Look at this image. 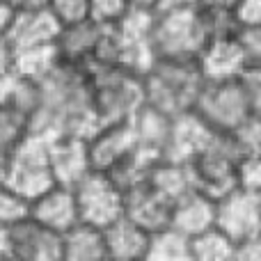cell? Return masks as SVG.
I'll list each match as a JSON object with an SVG mask.
<instances>
[{
	"mask_svg": "<svg viewBox=\"0 0 261 261\" xmlns=\"http://www.w3.org/2000/svg\"><path fill=\"white\" fill-rule=\"evenodd\" d=\"M92 106L101 124L130 122L135 113L147 103L144 81L140 73L119 64H87Z\"/></svg>",
	"mask_w": 261,
	"mask_h": 261,
	"instance_id": "cell-1",
	"label": "cell"
},
{
	"mask_svg": "<svg viewBox=\"0 0 261 261\" xmlns=\"http://www.w3.org/2000/svg\"><path fill=\"white\" fill-rule=\"evenodd\" d=\"M144 99L149 106L174 117L179 113L193 110L204 78L195 60L158 58L153 67L142 76Z\"/></svg>",
	"mask_w": 261,
	"mask_h": 261,
	"instance_id": "cell-2",
	"label": "cell"
},
{
	"mask_svg": "<svg viewBox=\"0 0 261 261\" xmlns=\"http://www.w3.org/2000/svg\"><path fill=\"white\" fill-rule=\"evenodd\" d=\"M206 39L208 35L197 5L158 7L153 12L151 44L156 58L195 60Z\"/></svg>",
	"mask_w": 261,
	"mask_h": 261,
	"instance_id": "cell-3",
	"label": "cell"
},
{
	"mask_svg": "<svg viewBox=\"0 0 261 261\" xmlns=\"http://www.w3.org/2000/svg\"><path fill=\"white\" fill-rule=\"evenodd\" d=\"M50 140L53 135L32 128L9 151L5 184L30 202L50 186H55V176L50 170Z\"/></svg>",
	"mask_w": 261,
	"mask_h": 261,
	"instance_id": "cell-4",
	"label": "cell"
},
{
	"mask_svg": "<svg viewBox=\"0 0 261 261\" xmlns=\"http://www.w3.org/2000/svg\"><path fill=\"white\" fill-rule=\"evenodd\" d=\"M71 188L83 222H90L103 229L124 216V188L115 181L110 172L90 170Z\"/></svg>",
	"mask_w": 261,
	"mask_h": 261,
	"instance_id": "cell-5",
	"label": "cell"
},
{
	"mask_svg": "<svg viewBox=\"0 0 261 261\" xmlns=\"http://www.w3.org/2000/svg\"><path fill=\"white\" fill-rule=\"evenodd\" d=\"M241 153L227 133H220L216 142L188 163L193 188L206 193L208 197L220 199L236 188V163Z\"/></svg>",
	"mask_w": 261,
	"mask_h": 261,
	"instance_id": "cell-6",
	"label": "cell"
},
{
	"mask_svg": "<svg viewBox=\"0 0 261 261\" xmlns=\"http://www.w3.org/2000/svg\"><path fill=\"white\" fill-rule=\"evenodd\" d=\"M193 110L220 133H229L248 115L254 113L239 78L236 81H204Z\"/></svg>",
	"mask_w": 261,
	"mask_h": 261,
	"instance_id": "cell-7",
	"label": "cell"
},
{
	"mask_svg": "<svg viewBox=\"0 0 261 261\" xmlns=\"http://www.w3.org/2000/svg\"><path fill=\"white\" fill-rule=\"evenodd\" d=\"M220 130H216L204 117H199L195 110H186L172 117L170 135L165 144V156L181 163H190L197 153L208 149Z\"/></svg>",
	"mask_w": 261,
	"mask_h": 261,
	"instance_id": "cell-8",
	"label": "cell"
},
{
	"mask_svg": "<svg viewBox=\"0 0 261 261\" xmlns=\"http://www.w3.org/2000/svg\"><path fill=\"white\" fill-rule=\"evenodd\" d=\"M9 248L18 261H62V234L28 216L9 227Z\"/></svg>",
	"mask_w": 261,
	"mask_h": 261,
	"instance_id": "cell-9",
	"label": "cell"
},
{
	"mask_svg": "<svg viewBox=\"0 0 261 261\" xmlns=\"http://www.w3.org/2000/svg\"><path fill=\"white\" fill-rule=\"evenodd\" d=\"M216 227L239 243L261 227V197L241 188L216 199Z\"/></svg>",
	"mask_w": 261,
	"mask_h": 261,
	"instance_id": "cell-10",
	"label": "cell"
},
{
	"mask_svg": "<svg viewBox=\"0 0 261 261\" xmlns=\"http://www.w3.org/2000/svg\"><path fill=\"white\" fill-rule=\"evenodd\" d=\"M204 81H236L243 73L248 58L241 48L236 35L211 37L195 58Z\"/></svg>",
	"mask_w": 261,
	"mask_h": 261,
	"instance_id": "cell-11",
	"label": "cell"
},
{
	"mask_svg": "<svg viewBox=\"0 0 261 261\" xmlns=\"http://www.w3.org/2000/svg\"><path fill=\"white\" fill-rule=\"evenodd\" d=\"M135 147H138V138H135V130L130 122L101 124L87 138L92 167L94 170H103V172H110Z\"/></svg>",
	"mask_w": 261,
	"mask_h": 261,
	"instance_id": "cell-12",
	"label": "cell"
},
{
	"mask_svg": "<svg viewBox=\"0 0 261 261\" xmlns=\"http://www.w3.org/2000/svg\"><path fill=\"white\" fill-rule=\"evenodd\" d=\"M50 170H53L55 184L76 186L92 167L87 140L78 135L60 133L50 140Z\"/></svg>",
	"mask_w": 261,
	"mask_h": 261,
	"instance_id": "cell-13",
	"label": "cell"
},
{
	"mask_svg": "<svg viewBox=\"0 0 261 261\" xmlns=\"http://www.w3.org/2000/svg\"><path fill=\"white\" fill-rule=\"evenodd\" d=\"M30 216L37 222L46 225L48 229L64 234L69 227H73L81 216H78V204L71 186L55 184L41 195H37L30 202Z\"/></svg>",
	"mask_w": 261,
	"mask_h": 261,
	"instance_id": "cell-14",
	"label": "cell"
},
{
	"mask_svg": "<svg viewBox=\"0 0 261 261\" xmlns=\"http://www.w3.org/2000/svg\"><path fill=\"white\" fill-rule=\"evenodd\" d=\"M170 211L172 202L163 197L149 181L124 190V216L138 222L147 231L170 225Z\"/></svg>",
	"mask_w": 261,
	"mask_h": 261,
	"instance_id": "cell-15",
	"label": "cell"
},
{
	"mask_svg": "<svg viewBox=\"0 0 261 261\" xmlns=\"http://www.w3.org/2000/svg\"><path fill=\"white\" fill-rule=\"evenodd\" d=\"M170 225L188 239L211 229L216 225V199L197 188L186 190L181 197L172 202Z\"/></svg>",
	"mask_w": 261,
	"mask_h": 261,
	"instance_id": "cell-16",
	"label": "cell"
},
{
	"mask_svg": "<svg viewBox=\"0 0 261 261\" xmlns=\"http://www.w3.org/2000/svg\"><path fill=\"white\" fill-rule=\"evenodd\" d=\"M62 23L53 16L48 7L46 9H25V12H14V18L9 23V30L5 39L12 48L37 44H53L60 35Z\"/></svg>",
	"mask_w": 261,
	"mask_h": 261,
	"instance_id": "cell-17",
	"label": "cell"
},
{
	"mask_svg": "<svg viewBox=\"0 0 261 261\" xmlns=\"http://www.w3.org/2000/svg\"><path fill=\"white\" fill-rule=\"evenodd\" d=\"M99 37H101V23L92 21V18L62 25L58 39H55L60 60L69 64H78V67H87L94 60Z\"/></svg>",
	"mask_w": 261,
	"mask_h": 261,
	"instance_id": "cell-18",
	"label": "cell"
},
{
	"mask_svg": "<svg viewBox=\"0 0 261 261\" xmlns=\"http://www.w3.org/2000/svg\"><path fill=\"white\" fill-rule=\"evenodd\" d=\"M106 236V250H108V259L119 261H135V259H147L149 248V231L133 222L130 218L122 216L108 227H103Z\"/></svg>",
	"mask_w": 261,
	"mask_h": 261,
	"instance_id": "cell-19",
	"label": "cell"
},
{
	"mask_svg": "<svg viewBox=\"0 0 261 261\" xmlns=\"http://www.w3.org/2000/svg\"><path fill=\"white\" fill-rule=\"evenodd\" d=\"M108 259L103 229L78 220L62 234V261H103Z\"/></svg>",
	"mask_w": 261,
	"mask_h": 261,
	"instance_id": "cell-20",
	"label": "cell"
},
{
	"mask_svg": "<svg viewBox=\"0 0 261 261\" xmlns=\"http://www.w3.org/2000/svg\"><path fill=\"white\" fill-rule=\"evenodd\" d=\"M62 62L58 53V46L53 44H37V46H23L14 48L12 69L21 78L32 83H41L46 76L55 71V67Z\"/></svg>",
	"mask_w": 261,
	"mask_h": 261,
	"instance_id": "cell-21",
	"label": "cell"
},
{
	"mask_svg": "<svg viewBox=\"0 0 261 261\" xmlns=\"http://www.w3.org/2000/svg\"><path fill=\"white\" fill-rule=\"evenodd\" d=\"M149 184L170 202H174L176 197L193 188V179H190V167L188 163L174 161V158H158V163L149 172Z\"/></svg>",
	"mask_w": 261,
	"mask_h": 261,
	"instance_id": "cell-22",
	"label": "cell"
},
{
	"mask_svg": "<svg viewBox=\"0 0 261 261\" xmlns=\"http://www.w3.org/2000/svg\"><path fill=\"white\" fill-rule=\"evenodd\" d=\"M130 124H133L138 144L149 147V149H158V151L165 153L167 135H170V124H172L170 115H165L163 110L144 103L142 108L130 117Z\"/></svg>",
	"mask_w": 261,
	"mask_h": 261,
	"instance_id": "cell-23",
	"label": "cell"
},
{
	"mask_svg": "<svg viewBox=\"0 0 261 261\" xmlns=\"http://www.w3.org/2000/svg\"><path fill=\"white\" fill-rule=\"evenodd\" d=\"M147 261H193L190 239L172 225L149 231Z\"/></svg>",
	"mask_w": 261,
	"mask_h": 261,
	"instance_id": "cell-24",
	"label": "cell"
},
{
	"mask_svg": "<svg viewBox=\"0 0 261 261\" xmlns=\"http://www.w3.org/2000/svg\"><path fill=\"white\" fill-rule=\"evenodd\" d=\"M190 257L193 261H236V241L213 225L190 239Z\"/></svg>",
	"mask_w": 261,
	"mask_h": 261,
	"instance_id": "cell-25",
	"label": "cell"
},
{
	"mask_svg": "<svg viewBox=\"0 0 261 261\" xmlns=\"http://www.w3.org/2000/svg\"><path fill=\"white\" fill-rule=\"evenodd\" d=\"M32 130V113L18 106H0V151L9 153Z\"/></svg>",
	"mask_w": 261,
	"mask_h": 261,
	"instance_id": "cell-26",
	"label": "cell"
},
{
	"mask_svg": "<svg viewBox=\"0 0 261 261\" xmlns=\"http://www.w3.org/2000/svg\"><path fill=\"white\" fill-rule=\"evenodd\" d=\"M234 142L236 151L243 153H254L261 151V113H252L243 119L236 128H231L227 133Z\"/></svg>",
	"mask_w": 261,
	"mask_h": 261,
	"instance_id": "cell-27",
	"label": "cell"
},
{
	"mask_svg": "<svg viewBox=\"0 0 261 261\" xmlns=\"http://www.w3.org/2000/svg\"><path fill=\"white\" fill-rule=\"evenodd\" d=\"M28 216H30V199L9 188L7 184H0V225L9 229Z\"/></svg>",
	"mask_w": 261,
	"mask_h": 261,
	"instance_id": "cell-28",
	"label": "cell"
},
{
	"mask_svg": "<svg viewBox=\"0 0 261 261\" xmlns=\"http://www.w3.org/2000/svg\"><path fill=\"white\" fill-rule=\"evenodd\" d=\"M236 188L261 197V151L243 153L236 163Z\"/></svg>",
	"mask_w": 261,
	"mask_h": 261,
	"instance_id": "cell-29",
	"label": "cell"
},
{
	"mask_svg": "<svg viewBox=\"0 0 261 261\" xmlns=\"http://www.w3.org/2000/svg\"><path fill=\"white\" fill-rule=\"evenodd\" d=\"M48 9L62 25L90 18V0H48Z\"/></svg>",
	"mask_w": 261,
	"mask_h": 261,
	"instance_id": "cell-30",
	"label": "cell"
},
{
	"mask_svg": "<svg viewBox=\"0 0 261 261\" xmlns=\"http://www.w3.org/2000/svg\"><path fill=\"white\" fill-rule=\"evenodd\" d=\"M128 0H90V18L101 25H113L126 14Z\"/></svg>",
	"mask_w": 261,
	"mask_h": 261,
	"instance_id": "cell-31",
	"label": "cell"
},
{
	"mask_svg": "<svg viewBox=\"0 0 261 261\" xmlns=\"http://www.w3.org/2000/svg\"><path fill=\"white\" fill-rule=\"evenodd\" d=\"M239 83L248 96L254 113H261V62H248L243 73L239 76Z\"/></svg>",
	"mask_w": 261,
	"mask_h": 261,
	"instance_id": "cell-32",
	"label": "cell"
},
{
	"mask_svg": "<svg viewBox=\"0 0 261 261\" xmlns=\"http://www.w3.org/2000/svg\"><path fill=\"white\" fill-rule=\"evenodd\" d=\"M236 39L248 62H261V25H241Z\"/></svg>",
	"mask_w": 261,
	"mask_h": 261,
	"instance_id": "cell-33",
	"label": "cell"
},
{
	"mask_svg": "<svg viewBox=\"0 0 261 261\" xmlns=\"http://www.w3.org/2000/svg\"><path fill=\"white\" fill-rule=\"evenodd\" d=\"M236 261H261V227L236 243Z\"/></svg>",
	"mask_w": 261,
	"mask_h": 261,
	"instance_id": "cell-34",
	"label": "cell"
},
{
	"mask_svg": "<svg viewBox=\"0 0 261 261\" xmlns=\"http://www.w3.org/2000/svg\"><path fill=\"white\" fill-rule=\"evenodd\" d=\"M236 18L241 25H261V0H241Z\"/></svg>",
	"mask_w": 261,
	"mask_h": 261,
	"instance_id": "cell-35",
	"label": "cell"
},
{
	"mask_svg": "<svg viewBox=\"0 0 261 261\" xmlns=\"http://www.w3.org/2000/svg\"><path fill=\"white\" fill-rule=\"evenodd\" d=\"M241 0H197V7L202 9H227V12H236Z\"/></svg>",
	"mask_w": 261,
	"mask_h": 261,
	"instance_id": "cell-36",
	"label": "cell"
},
{
	"mask_svg": "<svg viewBox=\"0 0 261 261\" xmlns=\"http://www.w3.org/2000/svg\"><path fill=\"white\" fill-rule=\"evenodd\" d=\"M14 12H25V9H46L48 0H7Z\"/></svg>",
	"mask_w": 261,
	"mask_h": 261,
	"instance_id": "cell-37",
	"label": "cell"
},
{
	"mask_svg": "<svg viewBox=\"0 0 261 261\" xmlns=\"http://www.w3.org/2000/svg\"><path fill=\"white\" fill-rule=\"evenodd\" d=\"M12 18H14V9H12V5H9L7 0H0V37L7 35Z\"/></svg>",
	"mask_w": 261,
	"mask_h": 261,
	"instance_id": "cell-38",
	"label": "cell"
},
{
	"mask_svg": "<svg viewBox=\"0 0 261 261\" xmlns=\"http://www.w3.org/2000/svg\"><path fill=\"white\" fill-rule=\"evenodd\" d=\"M12 58H14V48L9 46V41L5 37H0V71L12 69Z\"/></svg>",
	"mask_w": 261,
	"mask_h": 261,
	"instance_id": "cell-39",
	"label": "cell"
},
{
	"mask_svg": "<svg viewBox=\"0 0 261 261\" xmlns=\"http://www.w3.org/2000/svg\"><path fill=\"white\" fill-rule=\"evenodd\" d=\"M12 259V248H9V229L0 225V261Z\"/></svg>",
	"mask_w": 261,
	"mask_h": 261,
	"instance_id": "cell-40",
	"label": "cell"
},
{
	"mask_svg": "<svg viewBox=\"0 0 261 261\" xmlns=\"http://www.w3.org/2000/svg\"><path fill=\"white\" fill-rule=\"evenodd\" d=\"M130 7H142V9H158L161 0H128Z\"/></svg>",
	"mask_w": 261,
	"mask_h": 261,
	"instance_id": "cell-41",
	"label": "cell"
},
{
	"mask_svg": "<svg viewBox=\"0 0 261 261\" xmlns=\"http://www.w3.org/2000/svg\"><path fill=\"white\" fill-rule=\"evenodd\" d=\"M181 5H197V0H161L158 7H181Z\"/></svg>",
	"mask_w": 261,
	"mask_h": 261,
	"instance_id": "cell-42",
	"label": "cell"
},
{
	"mask_svg": "<svg viewBox=\"0 0 261 261\" xmlns=\"http://www.w3.org/2000/svg\"><path fill=\"white\" fill-rule=\"evenodd\" d=\"M7 161H9V153L0 151V184H5V179H7Z\"/></svg>",
	"mask_w": 261,
	"mask_h": 261,
	"instance_id": "cell-43",
	"label": "cell"
}]
</instances>
